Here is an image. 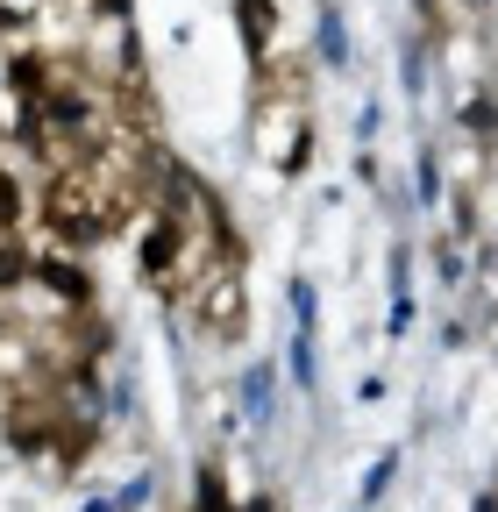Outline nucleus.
Segmentation results:
<instances>
[{
  "instance_id": "5701e85b",
  "label": "nucleus",
  "mask_w": 498,
  "mask_h": 512,
  "mask_svg": "<svg viewBox=\"0 0 498 512\" xmlns=\"http://www.w3.org/2000/svg\"><path fill=\"white\" fill-rule=\"evenodd\" d=\"M356 512H363V505H356Z\"/></svg>"
},
{
  "instance_id": "6ab92c4d",
  "label": "nucleus",
  "mask_w": 498,
  "mask_h": 512,
  "mask_svg": "<svg viewBox=\"0 0 498 512\" xmlns=\"http://www.w3.org/2000/svg\"><path fill=\"white\" fill-rule=\"evenodd\" d=\"M235 512H285V498H271V491L264 498H235Z\"/></svg>"
},
{
  "instance_id": "39448f33",
  "label": "nucleus",
  "mask_w": 498,
  "mask_h": 512,
  "mask_svg": "<svg viewBox=\"0 0 498 512\" xmlns=\"http://www.w3.org/2000/svg\"><path fill=\"white\" fill-rule=\"evenodd\" d=\"M29 278L50 292V306H65V313H93L100 306V285H93V264L72 249H57V256H36Z\"/></svg>"
},
{
  "instance_id": "4468645a",
  "label": "nucleus",
  "mask_w": 498,
  "mask_h": 512,
  "mask_svg": "<svg viewBox=\"0 0 498 512\" xmlns=\"http://www.w3.org/2000/svg\"><path fill=\"white\" fill-rule=\"evenodd\" d=\"M385 285H392V306L413 299V249L406 242H392V256H385Z\"/></svg>"
},
{
  "instance_id": "412c9836",
  "label": "nucleus",
  "mask_w": 498,
  "mask_h": 512,
  "mask_svg": "<svg viewBox=\"0 0 498 512\" xmlns=\"http://www.w3.org/2000/svg\"><path fill=\"white\" fill-rule=\"evenodd\" d=\"M491 342H498V313H491Z\"/></svg>"
},
{
  "instance_id": "f03ea898",
  "label": "nucleus",
  "mask_w": 498,
  "mask_h": 512,
  "mask_svg": "<svg viewBox=\"0 0 498 512\" xmlns=\"http://www.w3.org/2000/svg\"><path fill=\"white\" fill-rule=\"evenodd\" d=\"M249 157H257L278 185H299L321 157V121L314 100H278V93H249Z\"/></svg>"
},
{
  "instance_id": "9b49d317",
  "label": "nucleus",
  "mask_w": 498,
  "mask_h": 512,
  "mask_svg": "<svg viewBox=\"0 0 498 512\" xmlns=\"http://www.w3.org/2000/svg\"><path fill=\"white\" fill-rule=\"evenodd\" d=\"M22 228H29V178L0 164V235H22Z\"/></svg>"
},
{
  "instance_id": "2eb2a0df",
  "label": "nucleus",
  "mask_w": 498,
  "mask_h": 512,
  "mask_svg": "<svg viewBox=\"0 0 498 512\" xmlns=\"http://www.w3.org/2000/svg\"><path fill=\"white\" fill-rule=\"evenodd\" d=\"M292 384H299V392H314V384H321V370H314V335H292Z\"/></svg>"
},
{
  "instance_id": "ddd939ff",
  "label": "nucleus",
  "mask_w": 498,
  "mask_h": 512,
  "mask_svg": "<svg viewBox=\"0 0 498 512\" xmlns=\"http://www.w3.org/2000/svg\"><path fill=\"white\" fill-rule=\"evenodd\" d=\"M392 484H399V448H385V456H378V463L363 470V484H356V505L370 512V505H378V498H385Z\"/></svg>"
},
{
  "instance_id": "a211bd4d",
  "label": "nucleus",
  "mask_w": 498,
  "mask_h": 512,
  "mask_svg": "<svg viewBox=\"0 0 498 512\" xmlns=\"http://www.w3.org/2000/svg\"><path fill=\"white\" fill-rule=\"evenodd\" d=\"M385 128V107L378 100H363V114H356V136H363V150H370V136H378Z\"/></svg>"
},
{
  "instance_id": "0eeeda50",
  "label": "nucleus",
  "mask_w": 498,
  "mask_h": 512,
  "mask_svg": "<svg viewBox=\"0 0 498 512\" xmlns=\"http://www.w3.org/2000/svg\"><path fill=\"white\" fill-rule=\"evenodd\" d=\"M235 399H242V420L249 427H271L278 420V363H242Z\"/></svg>"
},
{
  "instance_id": "1a4fd4ad",
  "label": "nucleus",
  "mask_w": 498,
  "mask_h": 512,
  "mask_svg": "<svg viewBox=\"0 0 498 512\" xmlns=\"http://www.w3.org/2000/svg\"><path fill=\"white\" fill-rule=\"evenodd\" d=\"M449 128L491 150V143H498V86H477V93H463V100H456V121H449Z\"/></svg>"
},
{
  "instance_id": "4be33fe9",
  "label": "nucleus",
  "mask_w": 498,
  "mask_h": 512,
  "mask_svg": "<svg viewBox=\"0 0 498 512\" xmlns=\"http://www.w3.org/2000/svg\"><path fill=\"white\" fill-rule=\"evenodd\" d=\"M491 299H498V278H491Z\"/></svg>"
},
{
  "instance_id": "20e7f679",
  "label": "nucleus",
  "mask_w": 498,
  "mask_h": 512,
  "mask_svg": "<svg viewBox=\"0 0 498 512\" xmlns=\"http://www.w3.org/2000/svg\"><path fill=\"white\" fill-rule=\"evenodd\" d=\"M200 271V256H193V242L178 235V221L164 214V207H150L143 221H136V278L164 299V306H178V292H185V278Z\"/></svg>"
},
{
  "instance_id": "aec40b11",
  "label": "nucleus",
  "mask_w": 498,
  "mask_h": 512,
  "mask_svg": "<svg viewBox=\"0 0 498 512\" xmlns=\"http://www.w3.org/2000/svg\"><path fill=\"white\" fill-rule=\"evenodd\" d=\"M107 15H129V0H107Z\"/></svg>"
},
{
  "instance_id": "6e6552de",
  "label": "nucleus",
  "mask_w": 498,
  "mask_h": 512,
  "mask_svg": "<svg viewBox=\"0 0 498 512\" xmlns=\"http://www.w3.org/2000/svg\"><path fill=\"white\" fill-rule=\"evenodd\" d=\"M314 72H356L349 64V22H342L335 0L314 8Z\"/></svg>"
},
{
  "instance_id": "f257e3e1",
  "label": "nucleus",
  "mask_w": 498,
  "mask_h": 512,
  "mask_svg": "<svg viewBox=\"0 0 498 512\" xmlns=\"http://www.w3.org/2000/svg\"><path fill=\"white\" fill-rule=\"evenodd\" d=\"M36 221H43V228H57V242L79 249V256H93V249H100V242H114L121 228H136V221H129V207H121L114 192L100 185V171H93V164H72V171L36 178Z\"/></svg>"
},
{
  "instance_id": "dca6fc26",
  "label": "nucleus",
  "mask_w": 498,
  "mask_h": 512,
  "mask_svg": "<svg viewBox=\"0 0 498 512\" xmlns=\"http://www.w3.org/2000/svg\"><path fill=\"white\" fill-rule=\"evenodd\" d=\"M434 271H442V285H463V235L434 242Z\"/></svg>"
},
{
  "instance_id": "9d476101",
  "label": "nucleus",
  "mask_w": 498,
  "mask_h": 512,
  "mask_svg": "<svg viewBox=\"0 0 498 512\" xmlns=\"http://www.w3.org/2000/svg\"><path fill=\"white\" fill-rule=\"evenodd\" d=\"M235 477H228V456H207L200 470H193V505L185 512H235Z\"/></svg>"
},
{
  "instance_id": "f3484780",
  "label": "nucleus",
  "mask_w": 498,
  "mask_h": 512,
  "mask_svg": "<svg viewBox=\"0 0 498 512\" xmlns=\"http://www.w3.org/2000/svg\"><path fill=\"white\" fill-rule=\"evenodd\" d=\"M292 320H299V335H314V278H292Z\"/></svg>"
},
{
  "instance_id": "423d86ee",
  "label": "nucleus",
  "mask_w": 498,
  "mask_h": 512,
  "mask_svg": "<svg viewBox=\"0 0 498 512\" xmlns=\"http://www.w3.org/2000/svg\"><path fill=\"white\" fill-rule=\"evenodd\" d=\"M235 36L249 50V64H264L285 50V22H278V0H235Z\"/></svg>"
},
{
  "instance_id": "7ed1b4c3",
  "label": "nucleus",
  "mask_w": 498,
  "mask_h": 512,
  "mask_svg": "<svg viewBox=\"0 0 498 512\" xmlns=\"http://www.w3.org/2000/svg\"><path fill=\"white\" fill-rule=\"evenodd\" d=\"M178 313L193 320V335L207 349H242V335H249V256H207L185 278Z\"/></svg>"
},
{
  "instance_id": "f8f14e48",
  "label": "nucleus",
  "mask_w": 498,
  "mask_h": 512,
  "mask_svg": "<svg viewBox=\"0 0 498 512\" xmlns=\"http://www.w3.org/2000/svg\"><path fill=\"white\" fill-rule=\"evenodd\" d=\"M413 200H420V207H442V200H449L442 164H434V143H420V150H413Z\"/></svg>"
}]
</instances>
